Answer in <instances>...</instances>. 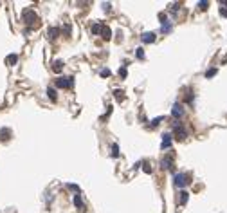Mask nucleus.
<instances>
[{
    "mask_svg": "<svg viewBox=\"0 0 227 213\" xmlns=\"http://www.w3.org/2000/svg\"><path fill=\"white\" fill-rule=\"evenodd\" d=\"M173 137H177V139H180V141L188 137V132H186V128H184V127H182V125H180L178 121H175V123H173Z\"/></svg>",
    "mask_w": 227,
    "mask_h": 213,
    "instance_id": "nucleus-1",
    "label": "nucleus"
},
{
    "mask_svg": "<svg viewBox=\"0 0 227 213\" xmlns=\"http://www.w3.org/2000/svg\"><path fill=\"white\" fill-rule=\"evenodd\" d=\"M173 182H175V186H178V188H184L186 184H189V175H186V174H177V175H175V179H173Z\"/></svg>",
    "mask_w": 227,
    "mask_h": 213,
    "instance_id": "nucleus-2",
    "label": "nucleus"
},
{
    "mask_svg": "<svg viewBox=\"0 0 227 213\" xmlns=\"http://www.w3.org/2000/svg\"><path fill=\"white\" fill-rule=\"evenodd\" d=\"M72 83H74V78L72 76H63V78H58L56 85L59 89H69V87H72Z\"/></svg>",
    "mask_w": 227,
    "mask_h": 213,
    "instance_id": "nucleus-3",
    "label": "nucleus"
},
{
    "mask_svg": "<svg viewBox=\"0 0 227 213\" xmlns=\"http://www.w3.org/2000/svg\"><path fill=\"white\" fill-rule=\"evenodd\" d=\"M171 116L173 117H182L184 116V108H182L180 103H175V105L171 107Z\"/></svg>",
    "mask_w": 227,
    "mask_h": 213,
    "instance_id": "nucleus-4",
    "label": "nucleus"
},
{
    "mask_svg": "<svg viewBox=\"0 0 227 213\" xmlns=\"http://www.w3.org/2000/svg\"><path fill=\"white\" fill-rule=\"evenodd\" d=\"M23 20H25L27 24H34V22H36L34 11H33V9H25V11H23Z\"/></svg>",
    "mask_w": 227,
    "mask_h": 213,
    "instance_id": "nucleus-5",
    "label": "nucleus"
},
{
    "mask_svg": "<svg viewBox=\"0 0 227 213\" xmlns=\"http://www.w3.org/2000/svg\"><path fill=\"white\" fill-rule=\"evenodd\" d=\"M171 137H173V134H170V132L162 134V148H170V145H171Z\"/></svg>",
    "mask_w": 227,
    "mask_h": 213,
    "instance_id": "nucleus-6",
    "label": "nucleus"
},
{
    "mask_svg": "<svg viewBox=\"0 0 227 213\" xmlns=\"http://www.w3.org/2000/svg\"><path fill=\"white\" fill-rule=\"evenodd\" d=\"M141 38H142L144 43H153V42H155V33H144Z\"/></svg>",
    "mask_w": 227,
    "mask_h": 213,
    "instance_id": "nucleus-7",
    "label": "nucleus"
},
{
    "mask_svg": "<svg viewBox=\"0 0 227 213\" xmlns=\"http://www.w3.org/2000/svg\"><path fill=\"white\" fill-rule=\"evenodd\" d=\"M101 35H103V38H105V40H110V38H112V29L105 25V27H101Z\"/></svg>",
    "mask_w": 227,
    "mask_h": 213,
    "instance_id": "nucleus-8",
    "label": "nucleus"
},
{
    "mask_svg": "<svg viewBox=\"0 0 227 213\" xmlns=\"http://www.w3.org/2000/svg\"><path fill=\"white\" fill-rule=\"evenodd\" d=\"M58 35H59V29H58V27H51V29H49V38L51 40L58 38Z\"/></svg>",
    "mask_w": 227,
    "mask_h": 213,
    "instance_id": "nucleus-9",
    "label": "nucleus"
},
{
    "mask_svg": "<svg viewBox=\"0 0 227 213\" xmlns=\"http://www.w3.org/2000/svg\"><path fill=\"white\" fill-rule=\"evenodd\" d=\"M9 134H11V132H9L7 128H2V130H0V141H7V139H9Z\"/></svg>",
    "mask_w": 227,
    "mask_h": 213,
    "instance_id": "nucleus-10",
    "label": "nucleus"
},
{
    "mask_svg": "<svg viewBox=\"0 0 227 213\" xmlns=\"http://www.w3.org/2000/svg\"><path fill=\"white\" fill-rule=\"evenodd\" d=\"M47 94H49V99H51V101H56V90H54V87H49V89H47Z\"/></svg>",
    "mask_w": 227,
    "mask_h": 213,
    "instance_id": "nucleus-11",
    "label": "nucleus"
},
{
    "mask_svg": "<svg viewBox=\"0 0 227 213\" xmlns=\"http://www.w3.org/2000/svg\"><path fill=\"white\" fill-rule=\"evenodd\" d=\"M189 200V193L188 192H180V204H186Z\"/></svg>",
    "mask_w": 227,
    "mask_h": 213,
    "instance_id": "nucleus-12",
    "label": "nucleus"
},
{
    "mask_svg": "<svg viewBox=\"0 0 227 213\" xmlns=\"http://www.w3.org/2000/svg\"><path fill=\"white\" fill-rule=\"evenodd\" d=\"M74 204L77 208H83V199H81V195H74Z\"/></svg>",
    "mask_w": 227,
    "mask_h": 213,
    "instance_id": "nucleus-13",
    "label": "nucleus"
},
{
    "mask_svg": "<svg viewBox=\"0 0 227 213\" xmlns=\"http://www.w3.org/2000/svg\"><path fill=\"white\" fill-rule=\"evenodd\" d=\"M162 168H166V170H171V168H173L171 159H164V161H162Z\"/></svg>",
    "mask_w": 227,
    "mask_h": 213,
    "instance_id": "nucleus-14",
    "label": "nucleus"
},
{
    "mask_svg": "<svg viewBox=\"0 0 227 213\" xmlns=\"http://www.w3.org/2000/svg\"><path fill=\"white\" fill-rule=\"evenodd\" d=\"M16 60H18V56H16V54H9V56H7V63H9V65H15V63H16Z\"/></svg>",
    "mask_w": 227,
    "mask_h": 213,
    "instance_id": "nucleus-15",
    "label": "nucleus"
},
{
    "mask_svg": "<svg viewBox=\"0 0 227 213\" xmlns=\"http://www.w3.org/2000/svg\"><path fill=\"white\" fill-rule=\"evenodd\" d=\"M171 31V22H164L162 24V33H170Z\"/></svg>",
    "mask_w": 227,
    "mask_h": 213,
    "instance_id": "nucleus-16",
    "label": "nucleus"
},
{
    "mask_svg": "<svg viewBox=\"0 0 227 213\" xmlns=\"http://www.w3.org/2000/svg\"><path fill=\"white\" fill-rule=\"evenodd\" d=\"M110 150H112V152H110V154H112V157H117V155H119V146H117V145H112V148H110Z\"/></svg>",
    "mask_w": 227,
    "mask_h": 213,
    "instance_id": "nucleus-17",
    "label": "nucleus"
},
{
    "mask_svg": "<svg viewBox=\"0 0 227 213\" xmlns=\"http://www.w3.org/2000/svg\"><path fill=\"white\" fill-rule=\"evenodd\" d=\"M135 56H137V58H144V49H142V47L135 49Z\"/></svg>",
    "mask_w": 227,
    "mask_h": 213,
    "instance_id": "nucleus-18",
    "label": "nucleus"
},
{
    "mask_svg": "<svg viewBox=\"0 0 227 213\" xmlns=\"http://www.w3.org/2000/svg\"><path fill=\"white\" fill-rule=\"evenodd\" d=\"M61 67H63V63H61V61H54V65H52V69H54L56 72H59V71H61Z\"/></svg>",
    "mask_w": 227,
    "mask_h": 213,
    "instance_id": "nucleus-19",
    "label": "nucleus"
},
{
    "mask_svg": "<svg viewBox=\"0 0 227 213\" xmlns=\"http://www.w3.org/2000/svg\"><path fill=\"white\" fill-rule=\"evenodd\" d=\"M207 6H209V2H206V0H204V2H198V7H200L202 11H206V9H207Z\"/></svg>",
    "mask_w": 227,
    "mask_h": 213,
    "instance_id": "nucleus-20",
    "label": "nucleus"
},
{
    "mask_svg": "<svg viewBox=\"0 0 227 213\" xmlns=\"http://www.w3.org/2000/svg\"><path fill=\"white\" fill-rule=\"evenodd\" d=\"M162 119H164L162 116H160V117H157V119H151V127H157V125H159V123H160Z\"/></svg>",
    "mask_w": 227,
    "mask_h": 213,
    "instance_id": "nucleus-21",
    "label": "nucleus"
},
{
    "mask_svg": "<svg viewBox=\"0 0 227 213\" xmlns=\"http://www.w3.org/2000/svg\"><path fill=\"white\" fill-rule=\"evenodd\" d=\"M99 31H101V25H99V24H94V25H92V33H99Z\"/></svg>",
    "mask_w": 227,
    "mask_h": 213,
    "instance_id": "nucleus-22",
    "label": "nucleus"
},
{
    "mask_svg": "<svg viewBox=\"0 0 227 213\" xmlns=\"http://www.w3.org/2000/svg\"><path fill=\"white\" fill-rule=\"evenodd\" d=\"M214 74H216V69H209L207 72H206V76H207V78H211V76H214Z\"/></svg>",
    "mask_w": 227,
    "mask_h": 213,
    "instance_id": "nucleus-23",
    "label": "nucleus"
},
{
    "mask_svg": "<svg viewBox=\"0 0 227 213\" xmlns=\"http://www.w3.org/2000/svg\"><path fill=\"white\" fill-rule=\"evenodd\" d=\"M101 76H103V78L110 76V71H108V69H103V71H101Z\"/></svg>",
    "mask_w": 227,
    "mask_h": 213,
    "instance_id": "nucleus-24",
    "label": "nucleus"
},
{
    "mask_svg": "<svg viewBox=\"0 0 227 213\" xmlns=\"http://www.w3.org/2000/svg\"><path fill=\"white\" fill-rule=\"evenodd\" d=\"M220 15H222V17H225V18H227V9H225V7H220Z\"/></svg>",
    "mask_w": 227,
    "mask_h": 213,
    "instance_id": "nucleus-25",
    "label": "nucleus"
},
{
    "mask_svg": "<svg viewBox=\"0 0 227 213\" xmlns=\"http://www.w3.org/2000/svg\"><path fill=\"white\" fill-rule=\"evenodd\" d=\"M119 76H121V78H126V69H121V71H119Z\"/></svg>",
    "mask_w": 227,
    "mask_h": 213,
    "instance_id": "nucleus-26",
    "label": "nucleus"
},
{
    "mask_svg": "<svg viewBox=\"0 0 227 213\" xmlns=\"http://www.w3.org/2000/svg\"><path fill=\"white\" fill-rule=\"evenodd\" d=\"M67 188H69V190H74V192H77V190H79V188H77V186H76V184H69V186H67Z\"/></svg>",
    "mask_w": 227,
    "mask_h": 213,
    "instance_id": "nucleus-27",
    "label": "nucleus"
}]
</instances>
